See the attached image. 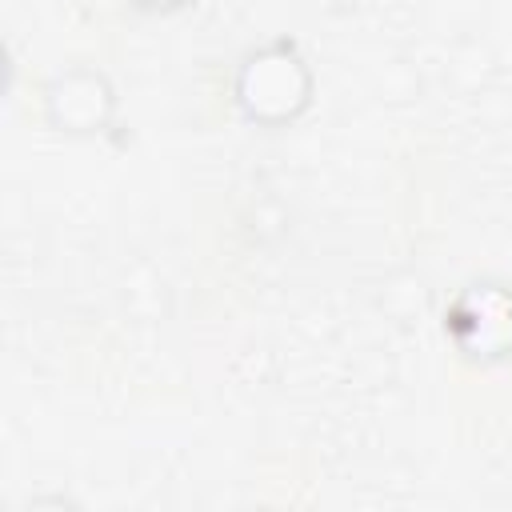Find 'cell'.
<instances>
[{"mask_svg":"<svg viewBox=\"0 0 512 512\" xmlns=\"http://www.w3.org/2000/svg\"><path fill=\"white\" fill-rule=\"evenodd\" d=\"M316 96V76L308 60L288 40H272L252 48L232 80L236 112L256 128H288L296 124Z\"/></svg>","mask_w":512,"mask_h":512,"instance_id":"1","label":"cell"},{"mask_svg":"<svg viewBox=\"0 0 512 512\" xmlns=\"http://www.w3.org/2000/svg\"><path fill=\"white\" fill-rule=\"evenodd\" d=\"M40 108L52 132L72 136V140H92L112 128L120 96L108 72H100L96 64H72L48 76L40 92Z\"/></svg>","mask_w":512,"mask_h":512,"instance_id":"2","label":"cell"},{"mask_svg":"<svg viewBox=\"0 0 512 512\" xmlns=\"http://www.w3.org/2000/svg\"><path fill=\"white\" fill-rule=\"evenodd\" d=\"M444 332L456 352L472 364H500L512 356V292L496 280H476L460 288L448 304Z\"/></svg>","mask_w":512,"mask_h":512,"instance_id":"3","label":"cell"},{"mask_svg":"<svg viewBox=\"0 0 512 512\" xmlns=\"http://www.w3.org/2000/svg\"><path fill=\"white\" fill-rule=\"evenodd\" d=\"M128 4H136L140 12H156V16H168V12H180V8H188V4H196V0H128Z\"/></svg>","mask_w":512,"mask_h":512,"instance_id":"4","label":"cell"},{"mask_svg":"<svg viewBox=\"0 0 512 512\" xmlns=\"http://www.w3.org/2000/svg\"><path fill=\"white\" fill-rule=\"evenodd\" d=\"M28 508H72V500L68 496H36V500H28Z\"/></svg>","mask_w":512,"mask_h":512,"instance_id":"5","label":"cell"}]
</instances>
